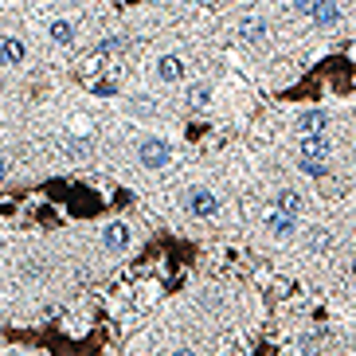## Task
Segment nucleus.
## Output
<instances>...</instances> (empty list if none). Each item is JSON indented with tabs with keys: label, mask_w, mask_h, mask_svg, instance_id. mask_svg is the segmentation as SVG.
<instances>
[{
	"label": "nucleus",
	"mask_w": 356,
	"mask_h": 356,
	"mask_svg": "<svg viewBox=\"0 0 356 356\" xmlns=\"http://www.w3.org/2000/svg\"><path fill=\"white\" fill-rule=\"evenodd\" d=\"M24 59H28V47H24L16 35H4V40H0V63L4 67H20Z\"/></svg>",
	"instance_id": "obj_7"
},
{
	"label": "nucleus",
	"mask_w": 356,
	"mask_h": 356,
	"mask_svg": "<svg viewBox=\"0 0 356 356\" xmlns=\"http://www.w3.org/2000/svg\"><path fill=\"white\" fill-rule=\"evenodd\" d=\"M293 12L309 16V20L321 24V28H333V24H341V8H337V4H329V0H317V4H293Z\"/></svg>",
	"instance_id": "obj_2"
},
{
	"label": "nucleus",
	"mask_w": 356,
	"mask_h": 356,
	"mask_svg": "<svg viewBox=\"0 0 356 356\" xmlns=\"http://www.w3.org/2000/svg\"><path fill=\"white\" fill-rule=\"evenodd\" d=\"M270 231L274 235H278V239H290L293 231H298V220H293V216H282V211H270Z\"/></svg>",
	"instance_id": "obj_12"
},
{
	"label": "nucleus",
	"mask_w": 356,
	"mask_h": 356,
	"mask_svg": "<svg viewBox=\"0 0 356 356\" xmlns=\"http://www.w3.org/2000/svg\"><path fill=\"white\" fill-rule=\"evenodd\" d=\"M4 180H8V161L0 157V184H4Z\"/></svg>",
	"instance_id": "obj_18"
},
{
	"label": "nucleus",
	"mask_w": 356,
	"mask_h": 356,
	"mask_svg": "<svg viewBox=\"0 0 356 356\" xmlns=\"http://www.w3.org/2000/svg\"><path fill=\"white\" fill-rule=\"evenodd\" d=\"M122 47H126V40H122V35H106V40L98 43L95 51H102L106 59H110V55H114V51H122Z\"/></svg>",
	"instance_id": "obj_14"
},
{
	"label": "nucleus",
	"mask_w": 356,
	"mask_h": 356,
	"mask_svg": "<svg viewBox=\"0 0 356 356\" xmlns=\"http://www.w3.org/2000/svg\"><path fill=\"white\" fill-rule=\"evenodd\" d=\"M239 35L247 43H259L262 35H266V20H262V16H243V20H239Z\"/></svg>",
	"instance_id": "obj_11"
},
{
	"label": "nucleus",
	"mask_w": 356,
	"mask_h": 356,
	"mask_svg": "<svg viewBox=\"0 0 356 356\" xmlns=\"http://www.w3.org/2000/svg\"><path fill=\"white\" fill-rule=\"evenodd\" d=\"M314 247H317V251H325V247H329V235H325V231H314Z\"/></svg>",
	"instance_id": "obj_17"
},
{
	"label": "nucleus",
	"mask_w": 356,
	"mask_h": 356,
	"mask_svg": "<svg viewBox=\"0 0 356 356\" xmlns=\"http://www.w3.org/2000/svg\"><path fill=\"white\" fill-rule=\"evenodd\" d=\"M137 157H141V165H145V168H165L168 161H172V145L161 141V137H149V141H141Z\"/></svg>",
	"instance_id": "obj_1"
},
{
	"label": "nucleus",
	"mask_w": 356,
	"mask_h": 356,
	"mask_svg": "<svg viewBox=\"0 0 356 356\" xmlns=\"http://www.w3.org/2000/svg\"><path fill=\"white\" fill-rule=\"evenodd\" d=\"M353 274H356V254H353Z\"/></svg>",
	"instance_id": "obj_20"
},
{
	"label": "nucleus",
	"mask_w": 356,
	"mask_h": 356,
	"mask_svg": "<svg viewBox=\"0 0 356 356\" xmlns=\"http://www.w3.org/2000/svg\"><path fill=\"white\" fill-rule=\"evenodd\" d=\"M102 243H106V251H122L129 243V227L126 223H110V227L102 231Z\"/></svg>",
	"instance_id": "obj_10"
},
{
	"label": "nucleus",
	"mask_w": 356,
	"mask_h": 356,
	"mask_svg": "<svg viewBox=\"0 0 356 356\" xmlns=\"http://www.w3.org/2000/svg\"><path fill=\"white\" fill-rule=\"evenodd\" d=\"M188 211L196 216V220H211V216L220 211V200H216L211 188H192L188 192Z\"/></svg>",
	"instance_id": "obj_4"
},
{
	"label": "nucleus",
	"mask_w": 356,
	"mask_h": 356,
	"mask_svg": "<svg viewBox=\"0 0 356 356\" xmlns=\"http://www.w3.org/2000/svg\"><path fill=\"white\" fill-rule=\"evenodd\" d=\"M302 161L329 165V161H333V145H329L325 137H302Z\"/></svg>",
	"instance_id": "obj_5"
},
{
	"label": "nucleus",
	"mask_w": 356,
	"mask_h": 356,
	"mask_svg": "<svg viewBox=\"0 0 356 356\" xmlns=\"http://www.w3.org/2000/svg\"><path fill=\"white\" fill-rule=\"evenodd\" d=\"M274 211H282V216H293V220H298V216L305 211V200L298 196L293 188H282L278 196H274Z\"/></svg>",
	"instance_id": "obj_8"
},
{
	"label": "nucleus",
	"mask_w": 356,
	"mask_h": 356,
	"mask_svg": "<svg viewBox=\"0 0 356 356\" xmlns=\"http://www.w3.org/2000/svg\"><path fill=\"white\" fill-rule=\"evenodd\" d=\"M298 168L309 177H329V165H314V161H298Z\"/></svg>",
	"instance_id": "obj_16"
},
{
	"label": "nucleus",
	"mask_w": 356,
	"mask_h": 356,
	"mask_svg": "<svg viewBox=\"0 0 356 356\" xmlns=\"http://www.w3.org/2000/svg\"><path fill=\"white\" fill-rule=\"evenodd\" d=\"M298 129H302V137H325L329 114H325V110H305V114L298 118Z\"/></svg>",
	"instance_id": "obj_6"
},
{
	"label": "nucleus",
	"mask_w": 356,
	"mask_h": 356,
	"mask_svg": "<svg viewBox=\"0 0 356 356\" xmlns=\"http://www.w3.org/2000/svg\"><path fill=\"white\" fill-rule=\"evenodd\" d=\"M180 74H184V59H180V55H161L157 59V79L161 83H180Z\"/></svg>",
	"instance_id": "obj_9"
},
{
	"label": "nucleus",
	"mask_w": 356,
	"mask_h": 356,
	"mask_svg": "<svg viewBox=\"0 0 356 356\" xmlns=\"http://www.w3.org/2000/svg\"><path fill=\"white\" fill-rule=\"evenodd\" d=\"M172 356H196V353H192V348H177Z\"/></svg>",
	"instance_id": "obj_19"
},
{
	"label": "nucleus",
	"mask_w": 356,
	"mask_h": 356,
	"mask_svg": "<svg viewBox=\"0 0 356 356\" xmlns=\"http://www.w3.org/2000/svg\"><path fill=\"white\" fill-rule=\"evenodd\" d=\"M208 98H211V90H208V86H192L188 102H192V110H204V106H208Z\"/></svg>",
	"instance_id": "obj_15"
},
{
	"label": "nucleus",
	"mask_w": 356,
	"mask_h": 356,
	"mask_svg": "<svg viewBox=\"0 0 356 356\" xmlns=\"http://www.w3.org/2000/svg\"><path fill=\"white\" fill-rule=\"evenodd\" d=\"M47 32H51L55 43H63V47H67V43L74 40V24L71 20H51V28H47Z\"/></svg>",
	"instance_id": "obj_13"
},
{
	"label": "nucleus",
	"mask_w": 356,
	"mask_h": 356,
	"mask_svg": "<svg viewBox=\"0 0 356 356\" xmlns=\"http://www.w3.org/2000/svg\"><path fill=\"white\" fill-rule=\"evenodd\" d=\"M118 86H122V67H110V71H102V74H95V79H86V90L95 98H114L118 95Z\"/></svg>",
	"instance_id": "obj_3"
}]
</instances>
